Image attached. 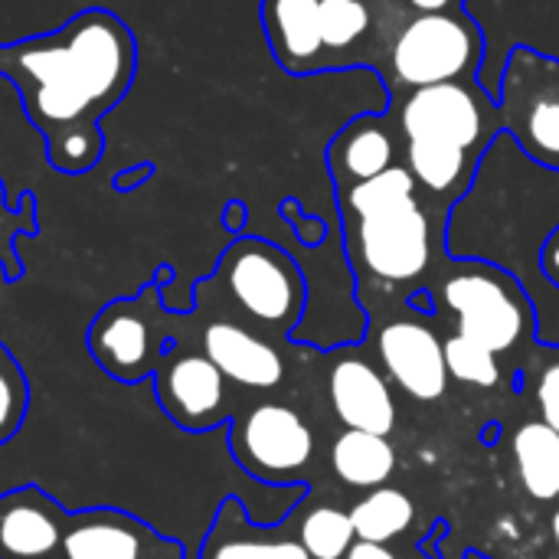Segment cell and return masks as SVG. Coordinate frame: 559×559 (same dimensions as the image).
Masks as SVG:
<instances>
[{"instance_id": "cell-1", "label": "cell", "mask_w": 559, "mask_h": 559, "mask_svg": "<svg viewBox=\"0 0 559 559\" xmlns=\"http://www.w3.org/2000/svg\"><path fill=\"white\" fill-rule=\"evenodd\" d=\"M0 75L16 88L43 147L72 134H102L98 121L134 85L138 39L118 13L88 7L56 33L0 43Z\"/></svg>"}, {"instance_id": "cell-2", "label": "cell", "mask_w": 559, "mask_h": 559, "mask_svg": "<svg viewBox=\"0 0 559 559\" xmlns=\"http://www.w3.org/2000/svg\"><path fill=\"white\" fill-rule=\"evenodd\" d=\"M259 334L288 337L305 318L308 285L298 262L269 239L236 236L206 278Z\"/></svg>"}, {"instance_id": "cell-3", "label": "cell", "mask_w": 559, "mask_h": 559, "mask_svg": "<svg viewBox=\"0 0 559 559\" xmlns=\"http://www.w3.org/2000/svg\"><path fill=\"white\" fill-rule=\"evenodd\" d=\"M344 219V252L360 278V285H416L429 275L436 252L442 246V226L432 219V206L416 193L393 206L341 216Z\"/></svg>"}, {"instance_id": "cell-4", "label": "cell", "mask_w": 559, "mask_h": 559, "mask_svg": "<svg viewBox=\"0 0 559 559\" xmlns=\"http://www.w3.org/2000/svg\"><path fill=\"white\" fill-rule=\"evenodd\" d=\"M481 59L485 33L468 10L409 13L386 49L383 82L390 98H396L423 85L478 79Z\"/></svg>"}, {"instance_id": "cell-5", "label": "cell", "mask_w": 559, "mask_h": 559, "mask_svg": "<svg viewBox=\"0 0 559 559\" xmlns=\"http://www.w3.org/2000/svg\"><path fill=\"white\" fill-rule=\"evenodd\" d=\"M436 295L455 318L459 334L491 347L495 354L514 350L531 331H537V314L527 292L501 265L459 259L442 275Z\"/></svg>"}, {"instance_id": "cell-6", "label": "cell", "mask_w": 559, "mask_h": 559, "mask_svg": "<svg viewBox=\"0 0 559 559\" xmlns=\"http://www.w3.org/2000/svg\"><path fill=\"white\" fill-rule=\"evenodd\" d=\"M174 341L177 334L170 328V311L160 301V282H147L134 298L108 301L85 334L92 360L128 386L154 377Z\"/></svg>"}, {"instance_id": "cell-7", "label": "cell", "mask_w": 559, "mask_h": 559, "mask_svg": "<svg viewBox=\"0 0 559 559\" xmlns=\"http://www.w3.org/2000/svg\"><path fill=\"white\" fill-rule=\"evenodd\" d=\"M390 118L400 128V138H429L455 144L478 160L495 144L501 128L498 98L481 88L478 79L439 82L403 92L390 98Z\"/></svg>"}, {"instance_id": "cell-8", "label": "cell", "mask_w": 559, "mask_h": 559, "mask_svg": "<svg viewBox=\"0 0 559 559\" xmlns=\"http://www.w3.org/2000/svg\"><path fill=\"white\" fill-rule=\"evenodd\" d=\"M501 128L540 167L559 174V59L527 43L508 52L498 88Z\"/></svg>"}, {"instance_id": "cell-9", "label": "cell", "mask_w": 559, "mask_h": 559, "mask_svg": "<svg viewBox=\"0 0 559 559\" xmlns=\"http://www.w3.org/2000/svg\"><path fill=\"white\" fill-rule=\"evenodd\" d=\"M226 445L236 465L259 485H301L314 465V432L305 416L285 403H255L226 423Z\"/></svg>"}, {"instance_id": "cell-10", "label": "cell", "mask_w": 559, "mask_h": 559, "mask_svg": "<svg viewBox=\"0 0 559 559\" xmlns=\"http://www.w3.org/2000/svg\"><path fill=\"white\" fill-rule=\"evenodd\" d=\"M154 396L164 416L190 436L226 426L233 416L229 380L200 347H187L180 337L154 370Z\"/></svg>"}, {"instance_id": "cell-11", "label": "cell", "mask_w": 559, "mask_h": 559, "mask_svg": "<svg viewBox=\"0 0 559 559\" xmlns=\"http://www.w3.org/2000/svg\"><path fill=\"white\" fill-rule=\"evenodd\" d=\"M377 354L386 377L413 400L436 403L449 390L445 341L423 318H396L380 328Z\"/></svg>"}, {"instance_id": "cell-12", "label": "cell", "mask_w": 559, "mask_h": 559, "mask_svg": "<svg viewBox=\"0 0 559 559\" xmlns=\"http://www.w3.org/2000/svg\"><path fill=\"white\" fill-rule=\"evenodd\" d=\"M200 350L219 367V373L242 390H278L285 383V357L255 328L236 318H213L200 331Z\"/></svg>"}, {"instance_id": "cell-13", "label": "cell", "mask_w": 559, "mask_h": 559, "mask_svg": "<svg viewBox=\"0 0 559 559\" xmlns=\"http://www.w3.org/2000/svg\"><path fill=\"white\" fill-rule=\"evenodd\" d=\"M69 511L39 485L0 495V559H59Z\"/></svg>"}, {"instance_id": "cell-14", "label": "cell", "mask_w": 559, "mask_h": 559, "mask_svg": "<svg viewBox=\"0 0 559 559\" xmlns=\"http://www.w3.org/2000/svg\"><path fill=\"white\" fill-rule=\"evenodd\" d=\"M164 540L147 521L118 508H85L69 514L59 559H147Z\"/></svg>"}, {"instance_id": "cell-15", "label": "cell", "mask_w": 559, "mask_h": 559, "mask_svg": "<svg viewBox=\"0 0 559 559\" xmlns=\"http://www.w3.org/2000/svg\"><path fill=\"white\" fill-rule=\"evenodd\" d=\"M328 400L344 429L390 436L396 429V400L386 377L364 357H341L328 373Z\"/></svg>"}, {"instance_id": "cell-16", "label": "cell", "mask_w": 559, "mask_h": 559, "mask_svg": "<svg viewBox=\"0 0 559 559\" xmlns=\"http://www.w3.org/2000/svg\"><path fill=\"white\" fill-rule=\"evenodd\" d=\"M403 157V138L396 121L386 115H357L347 121L328 144V174L334 187L370 180L396 164Z\"/></svg>"}, {"instance_id": "cell-17", "label": "cell", "mask_w": 559, "mask_h": 559, "mask_svg": "<svg viewBox=\"0 0 559 559\" xmlns=\"http://www.w3.org/2000/svg\"><path fill=\"white\" fill-rule=\"evenodd\" d=\"M262 33L288 75L324 72L321 0H262Z\"/></svg>"}, {"instance_id": "cell-18", "label": "cell", "mask_w": 559, "mask_h": 559, "mask_svg": "<svg viewBox=\"0 0 559 559\" xmlns=\"http://www.w3.org/2000/svg\"><path fill=\"white\" fill-rule=\"evenodd\" d=\"M403 164L416 177L419 193H426V203H439L442 213L472 190L481 167L475 154L429 138H403Z\"/></svg>"}, {"instance_id": "cell-19", "label": "cell", "mask_w": 559, "mask_h": 559, "mask_svg": "<svg viewBox=\"0 0 559 559\" xmlns=\"http://www.w3.org/2000/svg\"><path fill=\"white\" fill-rule=\"evenodd\" d=\"M200 559H311L292 537H275L272 527L252 524L239 498H223Z\"/></svg>"}, {"instance_id": "cell-20", "label": "cell", "mask_w": 559, "mask_h": 559, "mask_svg": "<svg viewBox=\"0 0 559 559\" xmlns=\"http://www.w3.org/2000/svg\"><path fill=\"white\" fill-rule=\"evenodd\" d=\"M331 468L347 488L370 491L386 485L396 472V449L390 445V436L347 429L331 445Z\"/></svg>"}, {"instance_id": "cell-21", "label": "cell", "mask_w": 559, "mask_h": 559, "mask_svg": "<svg viewBox=\"0 0 559 559\" xmlns=\"http://www.w3.org/2000/svg\"><path fill=\"white\" fill-rule=\"evenodd\" d=\"M514 462L524 491L534 501H557L559 498V432L544 419L524 423L514 432Z\"/></svg>"}, {"instance_id": "cell-22", "label": "cell", "mask_w": 559, "mask_h": 559, "mask_svg": "<svg viewBox=\"0 0 559 559\" xmlns=\"http://www.w3.org/2000/svg\"><path fill=\"white\" fill-rule=\"evenodd\" d=\"M357 540H373V544H390L400 534H406L416 521V504L406 491L380 485L370 488L350 511Z\"/></svg>"}, {"instance_id": "cell-23", "label": "cell", "mask_w": 559, "mask_h": 559, "mask_svg": "<svg viewBox=\"0 0 559 559\" xmlns=\"http://www.w3.org/2000/svg\"><path fill=\"white\" fill-rule=\"evenodd\" d=\"M337 193V206H341V216H360V213H373V210H383V206H393L400 200H409L419 193V183L416 177L409 174L406 164H396L370 180H360V183H347V187H334Z\"/></svg>"}, {"instance_id": "cell-24", "label": "cell", "mask_w": 559, "mask_h": 559, "mask_svg": "<svg viewBox=\"0 0 559 559\" xmlns=\"http://www.w3.org/2000/svg\"><path fill=\"white\" fill-rule=\"evenodd\" d=\"M354 540H357V531H354L350 514L331 504L308 511L298 527V544L308 550L311 559H344L354 547Z\"/></svg>"}, {"instance_id": "cell-25", "label": "cell", "mask_w": 559, "mask_h": 559, "mask_svg": "<svg viewBox=\"0 0 559 559\" xmlns=\"http://www.w3.org/2000/svg\"><path fill=\"white\" fill-rule=\"evenodd\" d=\"M445 367L449 377L465 383V386H481V390H495L501 383V364L498 354L465 334H452L445 337Z\"/></svg>"}, {"instance_id": "cell-26", "label": "cell", "mask_w": 559, "mask_h": 559, "mask_svg": "<svg viewBox=\"0 0 559 559\" xmlns=\"http://www.w3.org/2000/svg\"><path fill=\"white\" fill-rule=\"evenodd\" d=\"M29 409V383L16 357L0 344V445L10 442Z\"/></svg>"}, {"instance_id": "cell-27", "label": "cell", "mask_w": 559, "mask_h": 559, "mask_svg": "<svg viewBox=\"0 0 559 559\" xmlns=\"http://www.w3.org/2000/svg\"><path fill=\"white\" fill-rule=\"evenodd\" d=\"M36 213V197L26 190L10 210H7V200H3V180H0V216H7V219H16V216H33ZM0 269H3V278L7 282H16V278H23V265H20V259H16V252H13V246L0 236Z\"/></svg>"}, {"instance_id": "cell-28", "label": "cell", "mask_w": 559, "mask_h": 559, "mask_svg": "<svg viewBox=\"0 0 559 559\" xmlns=\"http://www.w3.org/2000/svg\"><path fill=\"white\" fill-rule=\"evenodd\" d=\"M278 213L288 219V226L295 229V236L305 242V246H324V239H328V223L321 219V216H311V213H305L301 210V203L295 200V197H285L282 203H278Z\"/></svg>"}, {"instance_id": "cell-29", "label": "cell", "mask_w": 559, "mask_h": 559, "mask_svg": "<svg viewBox=\"0 0 559 559\" xmlns=\"http://www.w3.org/2000/svg\"><path fill=\"white\" fill-rule=\"evenodd\" d=\"M537 403H540L544 423L559 432V360L544 370V377L537 383Z\"/></svg>"}, {"instance_id": "cell-30", "label": "cell", "mask_w": 559, "mask_h": 559, "mask_svg": "<svg viewBox=\"0 0 559 559\" xmlns=\"http://www.w3.org/2000/svg\"><path fill=\"white\" fill-rule=\"evenodd\" d=\"M154 174H157V167H154L151 160H144V164H134V167L118 170V174L111 177V187H115L118 193H131V190H138L141 183H147Z\"/></svg>"}, {"instance_id": "cell-31", "label": "cell", "mask_w": 559, "mask_h": 559, "mask_svg": "<svg viewBox=\"0 0 559 559\" xmlns=\"http://www.w3.org/2000/svg\"><path fill=\"white\" fill-rule=\"evenodd\" d=\"M540 269H544V275H547V282L559 288V226L547 236V242H544V249H540Z\"/></svg>"}, {"instance_id": "cell-32", "label": "cell", "mask_w": 559, "mask_h": 559, "mask_svg": "<svg viewBox=\"0 0 559 559\" xmlns=\"http://www.w3.org/2000/svg\"><path fill=\"white\" fill-rule=\"evenodd\" d=\"M246 219H249V206H246L242 200H229V203L223 206V229H226V233L242 236Z\"/></svg>"}, {"instance_id": "cell-33", "label": "cell", "mask_w": 559, "mask_h": 559, "mask_svg": "<svg viewBox=\"0 0 559 559\" xmlns=\"http://www.w3.org/2000/svg\"><path fill=\"white\" fill-rule=\"evenodd\" d=\"M406 13H449L465 10V0H400Z\"/></svg>"}, {"instance_id": "cell-34", "label": "cell", "mask_w": 559, "mask_h": 559, "mask_svg": "<svg viewBox=\"0 0 559 559\" xmlns=\"http://www.w3.org/2000/svg\"><path fill=\"white\" fill-rule=\"evenodd\" d=\"M344 559H396V554L386 544H373V540H354V547L347 550Z\"/></svg>"}, {"instance_id": "cell-35", "label": "cell", "mask_w": 559, "mask_h": 559, "mask_svg": "<svg viewBox=\"0 0 559 559\" xmlns=\"http://www.w3.org/2000/svg\"><path fill=\"white\" fill-rule=\"evenodd\" d=\"M147 559H190V557H187V547H183L180 540L164 537V540L151 550V557Z\"/></svg>"}, {"instance_id": "cell-36", "label": "cell", "mask_w": 559, "mask_h": 559, "mask_svg": "<svg viewBox=\"0 0 559 559\" xmlns=\"http://www.w3.org/2000/svg\"><path fill=\"white\" fill-rule=\"evenodd\" d=\"M550 531H554V540H557V547H559V511L554 514V521H550Z\"/></svg>"}]
</instances>
